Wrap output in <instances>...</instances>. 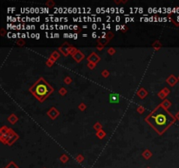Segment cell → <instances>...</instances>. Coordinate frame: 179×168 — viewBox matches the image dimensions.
Instances as JSON below:
<instances>
[{
	"label": "cell",
	"mask_w": 179,
	"mask_h": 168,
	"mask_svg": "<svg viewBox=\"0 0 179 168\" xmlns=\"http://www.w3.org/2000/svg\"><path fill=\"white\" fill-rule=\"evenodd\" d=\"M145 121L160 135L173 124L174 116L163 106L158 105L147 117Z\"/></svg>",
	"instance_id": "1"
},
{
	"label": "cell",
	"mask_w": 179,
	"mask_h": 168,
	"mask_svg": "<svg viewBox=\"0 0 179 168\" xmlns=\"http://www.w3.org/2000/svg\"><path fill=\"white\" fill-rule=\"evenodd\" d=\"M30 91L39 101L43 102L49 95L52 93L53 89L43 78H40L33 84V86L30 89Z\"/></svg>",
	"instance_id": "2"
},
{
	"label": "cell",
	"mask_w": 179,
	"mask_h": 168,
	"mask_svg": "<svg viewBox=\"0 0 179 168\" xmlns=\"http://www.w3.org/2000/svg\"><path fill=\"white\" fill-rule=\"evenodd\" d=\"M110 97H111V102H118L119 101V96L116 95H111Z\"/></svg>",
	"instance_id": "3"
}]
</instances>
